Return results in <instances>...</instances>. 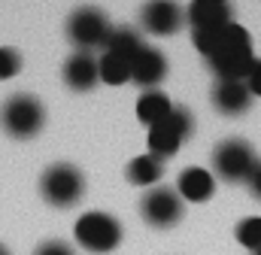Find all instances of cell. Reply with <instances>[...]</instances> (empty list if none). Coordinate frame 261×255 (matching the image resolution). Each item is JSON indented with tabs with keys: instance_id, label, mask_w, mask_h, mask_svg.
<instances>
[{
	"instance_id": "cell-1",
	"label": "cell",
	"mask_w": 261,
	"mask_h": 255,
	"mask_svg": "<svg viewBox=\"0 0 261 255\" xmlns=\"http://www.w3.org/2000/svg\"><path fill=\"white\" fill-rule=\"evenodd\" d=\"M255 61L258 58H255V49H252V37L237 21H231L222 31V40H219L216 52L206 58L216 79H240V82H246V76L252 73Z\"/></svg>"
},
{
	"instance_id": "cell-2",
	"label": "cell",
	"mask_w": 261,
	"mask_h": 255,
	"mask_svg": "<svg viewBox=\"0 0 261 255\" xmlns=\"http://www.w3.org/2000/svg\"><path fill=\"white\" fill-rule=\"evenodd\" d=\"M0 128L12 140H31L46 128V104L37 94L18 91L0 107Z\"/></svg>"
},
{
	"instance_id": "cell-3",
	"label": "cell",
	"mask_w": 261,
	"mask_h": 255,
	"mask_svg": "<svg viewBox=\"0 0 261 255\" xmlns=\"http://www.w3.org/2000/svg\"><path fill=\"white\" fill-rule=\"evenodd\" d=\"M67 40H70V46L76 49V52H103L107 49V43H110V34H113V24H110V18H107V12L103 9H97V6H79V9H73L70 12V18H67Z\"/></svg>"
},
{
	"instance_id": "cell-4",
	"label": "cell",
	"mask_w": 261,
	"mask_h": 255,
	"mask_svg": "<svg viewBox=\"0 0 261 255\" xmlns=\"http://www.w3.org/2000/svg\"><path fill=\"white\" fill-rule=\"evenodd\" d=\"M73 234H76V243H79L85 252L110 255L113 249H119L125 231H122V222H119L116 216H110V213H103V210H91V213H85V216L76 219Z\"/></svg>"
},
{
	"instance_id": "cell-5",
	"label": "cell",
	"mask_w": 261,
	"mask_h": 255,
	"mask_svg": "<svg viewBox=\"0 0 261 255\" xmlns=\"http://www.w3.org/2000/svg\"><path fill=\"white\" fill-rule=\"evenodd\" d=\"M40 194H43V200L49 207L70 210L85 194V176H82V170L76 164L58 161V164H52V167L43 170V176H40Z\"/></svg>"
},
{
	"instance_id": "cell-6",
	"label": "cell",
	"mask_w": 261,
	"mask_h": 255,
	"mask_svg": "<svg viewBox=\"0 0 261 255\" xmlns=\"http://www.w3.org/2000/svg\"><path fill=\"white\" fill-rule=\"evenodd\" d=\"M258 167V158H255V149L240 140V137H231V140H222L216 149H213V170L222 183H231V186H240V183H249L252 170Z\"/></svg>"
},
{
	"instance_id": "cell-7",
	"label": "cell",
	"mask_w": 261,
	"mask_h": 255,
	"mask_svg": "<svg viewBox=\"0 0 261 255\" xmlns=\"http://www.w3.org/2000/svg\"><path fill=\"white\" fill-rule=\"evenodd\" d=\"M192 134H195V116L186 107H173V113L167 119H161L158 125L149 128L146 143H149V152L152 155H158L161 161H167V158H173L182 149V143Z\"/></svg>"
},
{
	"instance_id": "cell-8",
	"label": "cell",
	"mask_w": 261,
	"mask_h": 255,
	"mask_svg": "<svg viewBox=\"0 0 261 255\" xmlns=\"http://www.w3.org/2000/svg\"><path fill=\"white\" fill-rule=\"evenodd\" d=\"M140 216L149 228H158V231H167V228H176L186 216V200L179 197V191L170 189V186H155V189L143 191L140 197Z\"/></svg>"
},
{
	"instance_id": "cell-9",
	"label": "cell",
	"mask_w": 261,
	"mask_h": 255,
	"mask_svg": "<svg viewBox=\"0 0 261 255\" xmlns=\"http://www.w3.org/2000/svg\"><path fill=\"white\" fill-rule=\"evenodd\" d=\"M140 24L152 37H173L186 24V9L176 0H146L140 6Z\"/></svg>"
},
{
	"instance_id": "cell-10",
	"label": "cell",
	"mask_w": 261,
	"mask_h": 255,
	"mask_svg": "<svg viewBox=\"0 0 261 255\" xmlns=\"http://www.w3.org/2000/svg\"><path fill=\"white\" fill-rule=\"evenodd\" d=\"M167 70H170V64L164 58V52L146 43L140 49V55L134 58V64H130V82L137 88H143V91H155L167 79Z\"/></svg>"
},
{
	"instance_id": "cell-11",
	"label": "cell",
	"mask_w": 261,
	"mask_h": 255,
	"mask_svg": "<svg viewBox=\"0 0 261 255\" xmlns=\"http://www.w3.org/2000/svg\"><path fill=\"white\" fill-rule=\"evenodd\" d=\"M210 100H213V107L222 113V116H243V113H249V107H252V91H249V85L246 82H240V79H216V85H213V91H210Z\"/></svg>"
},
{
	"instance_id": "cell-12",
	"label": "cell",
	"mask_w": 261,
	"mask_h": 255,
	"mask_svg": "<svg viewBox=\"0 0 261 255\" xmlns=\"http://www.w3.org/2000/svg\"><path fill=\"white\" fill-rule=\"evenodd\" d=\"M61 79L70 91L85 94L94 91V85L100 82V70H97V58L91 52H73L61 67Z\"/></svg>"
},
{
	"instance_id": "cell-13",
	"label": "cell",
	"mask_w": 261,
	"mask_h": 255,
	"mask_svg": "<svg viewBox=\"0 0 261 255\" xmlns=\"http://www.w3.org/2000/svg\"><path fill=\"white\" fill-rule=\"evenodd\" d=\"M231 6L228 3H206V0H192V6L186 9V21L192 24V31H210V28H225L231 24Z\"/></svg>"
},
{
	"instance_id": "cell-14",
	"label": "cell",
	"mask_w": 261,
	"mask_h": 255,
	"mask_svg": "<svg viewBox=\"0 0 261 255\" xmlns=\"http://www.w3.org/2000/svg\"><path fill=\"white\" fill-rule=\"evenodd\" d=\"M176 191L189 203H203L216 191V176L210 170H203V167H186L179 173V180H176Z\"/></svg>"
},
{
	"instance_id": "cell-15",
	"label": "cell",
	"mask_w": 261,
	"mask_h": 255,
	"mask_svg": "<svg viewBox=\"0 0 261 255\" xmlns=\"http://www.w3.org/2000/svg\"><path fill=\"white\" fill-rule=\"evenodd\" d=\"M161 176H164V161L158 155H152V152H143V155L130 158L128 167H125V180L130 186L146 191L155 189V183H161Z\"/></svg>"
},
{
	"instance_id": "cell-16",
	"label": "cell",
	"mask_w": 261,
	"mask_h": 255,
	"mask_svg": "<svg viewBox=\"0 0 261 255\" xmlns=\"http://www.w3.org/2000/svg\"><path fill=\"white\" fill-rule=\"evenodd\" d=\"M170 113H173V100H170L161 88H155V91H143V94L137 97V119H140L146 128L158 125V122L167 119Z\"/></svg>"
},
{
	"instance_id": "cell-17",
	"label": "cell",
	"mask_w": 261,
	"mask_h": 255,
	"mask_svg": "<svg viewBox=\"0 0 261 255\" xmlns=\"http://www.w3.org/2000/svg\"><path fill=\"white\" fill-rule=\"evenodd\" d=\"M143 46H146V40L140 37V31H134L128 24H119V28H113V34H110L107 52H116V55H122V58H128V61L134 64V58L140 55Z\"/></svg>"
},
{
	"instance_id": "cell-18",
	"label": "cell",
	"mask_w": 261,
	"mask_h": 255,
	"mask_svg": "<svg viewBox=\"0 0 261 255\" xmlns=\"http://www.w3.org/2000/svg\"><path fill=\"white\" fill-rule=\"evenodd\" d=\"M97 70H100V82L107 85H125L130 82V61L116 55V52H100L97 55Z\"/></svg>"
},
{
	"instance_id": "cell-19",
	"label": "cell",
	"mask_w": 261,
	"mask_h": 255,
	"mask_svg": "<svg viewBox=\"0 0 261 255\" xmlns=\"http://www.w3.org/2000/svg\"><path fill=\"white\" fill-rule=\"evenodd\" d=\"M234 237H237V243L246 246L249 252L261 249V216H249V219H243V222L234 228Z\"/></svg>"
},
{
	"instance_id": "cell-20",
	"label": "cell",
	"mask_w": 261,
	"mask_h": 255,
	"mask_svg": "<svg viewBox=\"0 0 261 255\" xmlns=\"http://www.w3.org/2000/svg\"><path fill=\"white\" fill-rule=\"evenodd\" d=\"M21 64H24V58H21L18 49H12V46H0V82L18 76V73H21Z\"/></svg>"
},
{
	"instance_id": "cell-21",
	"label": "cell",
	"mask_w": 261,
	"mask_h": 255,
	"mask_svg": "<svg viewBox=\"0 0 261 255\" xmlns=\"http://www.w3.org/2000/svg\"><path fill=\"white\" fill-rule=\"evenodd\" d=\"M34 255H76V252H73V246L64 243V240H46V243L37 246Z\"/></svg>"
},
{
	"instance_id": "cell-22",
	"label": "cell",
	"mask_w": 261,
	"mask_h": 255,
	"mask_svg": "<svg viewBox=\"0 0 261 255\" xmlns=\"http://www.w3.org/2000/svg\"><path fill=\"white\" fill-rule=\"evenodd\" d=\"M246 85H249L252 97H261V58L255 61V67H252V73L246 76Z\"/></svg>"
},
{
	"instance_id": "cell-23",
	"label": "cell",
	"mask_w": 261,
	"mask_h": 255,
	"mask_svg": "<svg viewBox=\"0 0 261 255\" xmlns=\"http://www.w3.org/2000/svg\"><path fill=\"white\" fill-rule=\"evenodd\" d=\"M246 186H249V191H252V197L261 200V161H258V167L252 170V176H249V183H246Z\"/></svg>"
},
{
	"instance_id": "cell-24",
	"label": "cell",
	"mask_w": 261,
	"mask_h": 255,
	"mask_svg": "<svg viewBox=\"0 0 261 255\" xmlns=\"http://www.w3.org/2000/svg\"><path fill=\"white\" fill-rule=\"evenodd\" d=\"M0 255H12V252H9V249H6V246H3V243H0Z\"/></svg>"
},
{
	"instance_id": "cell-25",
	"label": "cell",
	"mask_w": 261,
	"mask_h": 255,
	"mask_svg": "<svg viewBox=\"0 0 261 255\" xmlns=\"http://www.w3.org/2000/svg\"><path fill=\"white\" fill-rule=\"evenodd\" d=\"M206 3H228V0H206Z\"/></svg>"
},
{
	"instance_id": "cell-26",
	"label": "cell",
	"mask_w": 261,
	"mask_h": 255,
	"mask_svg": "<svg viewBox=\"0 0 261 255\" xmlns=\"http://www.w3.org/2000/svg\"><path fill=\"white\" fill-rule=\"evenodd\" d=\"M252 255H261V249H255V252H252Z\"/></svg>"
}]
</instances>
